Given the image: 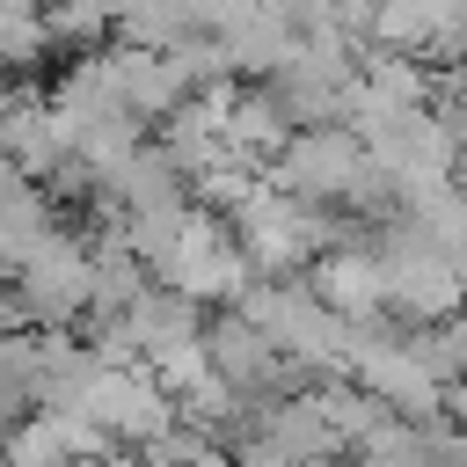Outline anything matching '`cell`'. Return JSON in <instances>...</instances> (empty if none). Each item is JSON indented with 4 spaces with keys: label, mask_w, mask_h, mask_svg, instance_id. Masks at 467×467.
<instances>
[{
    "label": "cell",
    "mask_w": 467,
    "mask_h": 467,
    "mask_svg": "<svg viewBox=\"0 0 467 467\" xmlns=\"http://www.w3.org/2000/svg\"><path fill=\"white\" fill-rule=\"evenodd\" d=\"M58 234H66V212L51 204L44 182H15V190L0 197V263H7V277H15L36 248H51Z\"/></svg>",
    "instance_id": "9c48e42d"
},
{
    "label": "cell",
    "mask_w": 467,
    "mask_h": 467,
    "mask_svg": "<svg viewBox=\"0 0 467 467\" xmlns=\"http://www.w3.org/2000/svg\"><path fill=\"white\" fill-rule=\"evenodd\" d=\"M379 7H387V0H336V22H343V36H350V44H365V22H372Z\"/></svg>",
    "instance_id": "4fadbf2b"
},
{
    "label": "cell",
    "mask_w": 467,
    "mask_h": 467,
    "mask_svg": "<svg viewBox=\"0 0 467 467\" xmlns=\"http://www.w3.org/2000/svg\"><path fill=\"white\" fill-rule=\"evenodd\" d=\"M15 299H22V314H29V328H73L80 314H88V292H95V263H88V234L80 226H66L51 248H36L15 277Z\"/></svg>",
    "instance_id": "277c9868"
},
{
    "label": "cell",
    "mask_w": 467,
    "mask_h": 467,
    "mask_svg": "<svg viewBox=\"0 0 467 467\" xmlns=\"http://www.w3.org/2000/svg\"><path fill=\"white\" fill-rule=\"evenodd\" d=\"M219 139H226V153H241L248 168H270V161L285 153V139H292V117L277 109V95H270L263 80H241L234 102H226V117H219Z\"/></svg>",
    "instance_id": "52a82bcc"
},
{
    "label": "cell",
    "mask_w": 467,
    "mask_h": 467,
    "mask_svg": "<svg viewBox=\"0 0 467 467\" xmlns=\"http://www.w3.org/2000/svg\"><path fill=\"white\" fill-rule=\"evenodd\" d=\"M36 409V328L0 336V423Z\"/></svg>",
    "instance_id": "7c38bea8"
},
{
    "label": "cell",
    "mask_w": 467,
    "mask_h": 467,
    "mask_svg": "<svg viewBox=\"0 0 467 467\" xmlns=\"http://www.w3.org/2000/svg\"><path fill=\"white\" fill-rule=\"evenodd\" d=\"M109 197H117V212L124 219H139V212H175V204H190V182L175 175V161L146 139L117 175H109Z\"/></svg>",
    "instance_id": "30bf717a"
},
{
    "label": "cell",
    "mask_w": 467,
    "mask_h": 467,
    "mask_svg": "<svg viewBox=\"0 0 467 467\" xmlns=\"http://www.w3.org/2000/svg\"><path fill=\"white\" fill-rule=\"evenodd\" d=\"M314 299L343 321H379L387 314V270L372 255V241H343V248H321L314 270H306Z\"/></svg>",
    "instance_id": "5b68a950"
},
{
    "label": "cell",
    "mask_w": 467,
    "mask_h": 467,
    "mask_svg": "<svg viewBox=\"0 0 467 467\" xmlns=\"http://www.w3.org/2000/svg\"><path fill=\"white\" fill-rule=\"evenodd\" d=\"M460 314H467V306H460Z\"/></svg>",
    "instance_id": "9a60e30c"
},
{
    "label": "cell",
    "mask_w": 467,
    "mask_h": 467,
    "mask_svg": "<svg viewBox=\"0 0 467 467\" xmlns=\"http://www.w3.org/2000/svg\"><path fill=\"white\" fill-rule=\"evenodd\" d=\"M365 168H372V153H365V139L350 124H306V131L285 139V153L263 168V182H277L285 197L343 219L350 197H358V182H365Z\"/></svg>",
    "instance_id": "6da1fadb"
},
{
    "label": "cell",
    "mask_w": 467,
    "mask_h": 467,
    "mask_svg": "<svg viewBox=\"0 0 467 467\" xmlns=\"http://www.w3.org/2000/svg\"><path fill=\"white\" fill-rule=\"evenodd\" d=\"M109 58H117V95H124V109H131L139 124H161V117H175V109L190 102V80H182V66H175L168 51L109 44Z\"/></svg>",
    "instance_id": "8992f818"
},
{
    "label": "cell",
    "mask_w": 467,
    "mask_h": 467,
    "mask_svg": "<svg viewBox=\"0 0 467 467\" xmlns=\"http://www.w3.org/2000/svg\"><path fill=\"white\" fill-rule=\"evenodd\" d=\"M80 416L117 445V452H153L175 431V401L153 387L146 365H102L80 394Z\"/></svg>",
    "instance_id": "3957f363"
},
{
    "label": "cell",
    "mask_w": 467,
    "mask_h": 467,
    "mask_svg": "<svg viewBox=\"0 0 467 467\" xmlns=\"http://www.w3.org/2000/svg\"><path fill=\"white\" fill-rule=\"evenodd\" d=\"M15 182H22V175H15V161H7V153H0V197H7V190H15Z\"/></svg>",
    "instance_id": "5bb4252c"
},
{
    "label": "cell",
    "mask_w": 467,
    "mask_h": 467,
    "mask_svg": "<svg viewBox=\"0 0 467 467\" xmlns=\"http://www.w3.org/2000/svg\"><path fill=\"white\" fill-rule=\"evenodd\" d=\"M409 336V350L423 358V372L452 394L460 379H467V314H452V321H431V328H401Z\"/></svg>",
    "instance_id": "8fae6325"
},
{
    "label": "cell",
    "mask_w": 467,
    "mask_h": 467,
    "mask_svg": "<svg viewBox=\"0 0 467 467\" xmlns=\"http://www.w3.org/2000/svg\"><path fill=\"white\" fill-rule=\"evenodd\" d=\"M204 365L241 394V409H255V401H285V394H306L314 379L248 321V314H234V306H219V314H204Z\"/></svg>",
    "instance_id": "7a4b0ae2"
},
{
    "label": "cell",
    "mask_w": 467,
    "mask_h": 467,
    "mask_svg": "<svg viewBox=\"0 0 467 467\" xmlns=\"http://www.w3.org/2000/svg\"><path fill=\"white\" fill-rule=\"evenodd\" d=\"M124 336H131V350H139V365H146V358H161V350H175V343H197V336H204V306L182 299V292H168V285H146V292L124 306Z\"/></svg>",
    "instance_id": "ba28073f"
}]
</instances>
